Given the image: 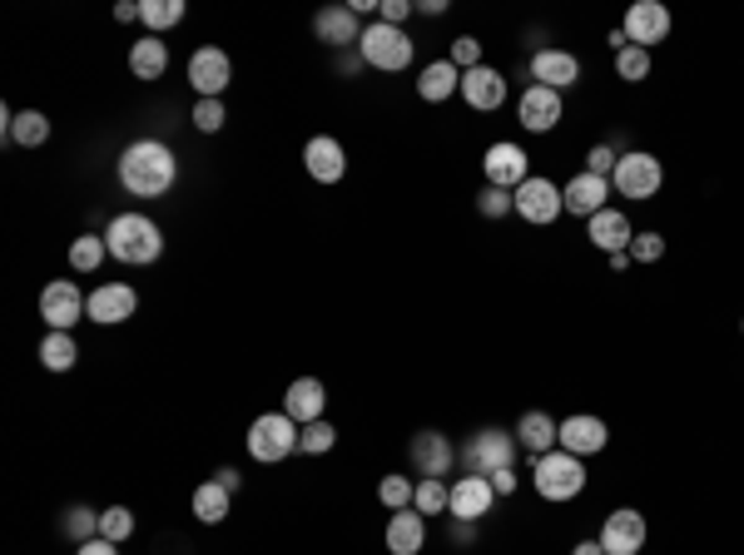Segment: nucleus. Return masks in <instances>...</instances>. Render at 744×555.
<instances>
[{"mask_svg": "<svg viewBox=\"0 0 744 555\" xmlns=\"http://www.w3.org/2000/svg\"><path fill=\"white\" fill-rule=\"evenodd\" d=\"M615 188H611V178H595V174H575L571 184L561 188V198H565V214H575V218H595L605 208V198H611Z\"/></svg>", "mask_w": 744, "mask_h": 555, "instance_id": "obj_22", "label": "nucleus"}, {"mask_svg": "<svg viewBox=\"0 0 744 555\" xmlns=\"http://www.w3.org/2000/svg\"><path fill=\"white\" fill-rule=\"evenodd\" d=\"M115 20H119V25H129V20H139V6H134V0H119V6H115Z\"/></svg>", "mask_w": 744, "mask_h": 555, "instance_id": "obj_49", "label": "nucleus"}, {"mask_svg": "<svg viewBox=\"0 0 744 555\" xmlns=\"http://www.w3.org/2000/svg\"><path fill=\"white\" fill-rule=\"evenodd\" d=\"M496 491H492V476H462V481L452 486V501H446V515H456V521H482L486 511H492Z\"/></svg>", "mask_w": 744, "mask_h": 555, "instance_id": "obj_18", "label": "nucleus"}, {"mask_svg": "<svg viewBox=\"0 0 744 555\" xmlns=\"http://www.w3.org/2000/svg\"><path fill=\"white\" fill-rule=\"evenodd\" d=\"M313 30H317V40H323V45H333V50L363 40V25H357V10L353 6H323L313 15Z\"/></svg>", "mask_w": 744, "mask_h": 555, "instance_id": "obj_25", "label": "nucleus"}, {"mask_svg": "<svg viewBox=\"0 0 744 555\" xmlns=\"http://www.w3.org/2000/svg\"><path fill=\"white\" fill-rule=\"evenodd\" d=\"M407 15H412V6H407V0H382V6H377V20H382V25H397V30H402Z\"/></svg>", "mask_w": 744, "mask_h": 555, "instance_id": "obj_46", "label": "nucleus"}, {"mask_svg": "<svg viewBox=\"0 0 744 555\" xmlns=\"http://www.w3.org/2000/svg\"><path fill=\"white\" fill-rule=\"evenodd\" d=\"M486 168V184L492 188H506V194H516V188L531 178V164H526V149L521 144H492L482 159Z\"/></svg>", "mask_w": 744, "mask_h": 555, "instance_id": "obj_14", "label": "nucleus"}, {"mask_svg": "<svg viewBox=\"0 0 744 555\" xmlns=\"http://www.w3.org/2000/svg\"><path fill=\"white\" fill-rule=\"evenodd\" d=\"M407 456H412L417 476H436V481H442L456 461V446H452V436H442V432H417L412 446H407Z\"/></svg>", "mask_w": 744, "mask_h": 555, "instance_id": "obj_16", "label": "nucleus"}, {"mask_svg": "<svg viewBox=\"0 0 744 555\" xmlns=\"http://www.w3.org/2000/svg\"><path fill=\"white\" fill-rule=\"evenodd\" d=\"M129 69H134V79H159L169 69V45L154 35L134 40V50H129Z\"/></svg>", "mask_w": 744, "mask_h": 555, "instance_id": "obj_29", "label": "nucleus"}, {"mask_svg": "<svg viewBox=\"0 0 744 555\" xmlns=\"http://www.w3.org/2000/svg\"><path fill=\"white\" fill-rule=\"evenodd\" d=\"M323 406H327V392H323V382H317V377H298V382L283 392V412L293 416L298 426L323 422Z\"/></svg>", "mask_w": 744, "mask_h": 555, "instance_id": "obj_26", "label": "nucleus"}, {"mask_svg": "<svg viewBox=\"0 0 744 555\" xmlns=\"http://www.w3.org/2000/svg\"><path fill=\"white\" fill-rule=\"evenodd\" d=\"M228 79H234V59H228V50L198 45L194 55H188V85L198 89V99H218L228 89Z\"/></svg>", "mask_w": 744, "mask_h": 555, "instance_id": "obj_9", "label": "nucleus"}, {"mask_svg": "<svg viewBox=\"0 0 744 555\" xmlns=\"http://www.w3.org/2000/svg\"><path fill=\"white\" fill-rule=\"evenodd\" d=\"M585 238H591L595 248H605V253H630L635 228L621 208H601L595 218H585Z\"/></svg>", "mask_w": 744, "mask_h": 555, "instance_id": "obj_23", "label": "nucleus"}, {"mask_svg": "<svg viewBox=\"0 0 744 555\" xmlns=\"http://www.w3.org/2000/svg\"><path fill=\"white\" fill-rule=\"evenodd\" d=\"M670 10L660 6V0H635L630 10H625V40L630 45H640V50H650V45H660V40H670Z\"/></svg>", "mask_w": 744, "mask_h": 555, "instance_id": "obj_11", "label": "nucleus"}, {"mask_svg": "<svg viewBox=\"0 0 744 555\" xmlns=\"http://www.w3.org/2000/svg\"><path fill=\"white\" fill-rule=\"evenodd\" d=\"M174 174H179V164H174V154H169V144H159V139H134V144L119 154V184L134 198L169 194Z\"/></svg>", "mask_w": 744, "mask_h": 555, "instance_id": "obj_1", "label": "nucleus"}, {"mask_svg": "<svg viewBox=\"0 0 744 555\" xmlns=\"http://www.w3.org/2000/svg\"><path fill=\"white\" fill-rule=\"evenodd\" d=\"M456 89H462V69H456L452 59H432V65L417 75V95H422L427 105H442V99H452Z\"/></svg>", "mask_w": 744, "mask_h": 555, "instance_id": "obj_28", "label": "nucleus"}, {"mask_svg": "<svg viewBox=\"0 0 744 555\" xmlns=\"http://www.w3.org/2000/svg\"><path fill=\"white\" fill-rule=\"evenodd\" d=\"M224 99H198L194 105V129H204V134H218L224 129Z\"/></svg>", "mask_w": 744, "mask_h": 555, "instance_id": "obj_42", "label": "nucleus"}, {"mask_svg": "<svg viewBox=\"0 0 744 555\" xmlns=\"http://www.w3.org/2000/svg\"><path fill=\"white\" fill-rule=\"evenodd\" d=\"M506 208H516V198L506 194V188H492V184H486L482 198H476V214H482V218H502Z\"/></svg>", "mask_w": 744, "mask_h": 555, "instance_id": "obj_44", "label": "nucleus"}, {"mask_svg": "<svg viewBox=\"0 0 744 555\" xmlns=\"http://www.w3.org/2000/svg\"><path fill=\"white\" fill-rule=\"evenodd\" d=\"M472 535H476V531H472V521H456V525H452V541H456V545L472 541Z\"/></svg>", "mask_w": 744, "mask_h": 555, "instance_id": "obj_51", "label": "nucleus"}, {"mask_svg": "<svg viewBox=\"0 0 744 555\" xmlns=\"http://www.w3.org/2000/svg\"><path fill=\"white\" fill-rule=\"evenodd\" d=\"M6 139H15L20 149H35V144H45V139H50V119L40 115V109H25V115H15V119H10Z\"/></svg>", "mask_w": 744, "mask_h": 555, "instance_id": "obj_32", "label": "nucleus"}, {"mask_svg": "<svg viewBox=\"0 0 744 555\" xmlns=\"http://www.w3.org/2000/svg\"><path fill=\"white\" fill-rule=\"evenodd\" d=\"M561 89H546V85H526L521 99H516V119H521V129H531V134H546V129L561 124Z\"/></svg>", "mask_w": 744, "mask_h": 555, "instance_id": "obj_13", "label": "nucleus"}, {"mask_svg": "<svg viewBox=\"0 0 744 555\" xmlns=\"http://www.w3.org/2000/svg\"><path fill=\"white\" fill-rule=\"evenodd\" d=\"M40 362L50 367V372H69V367L79 362V347L69 333H45L40 337Z\"/></svg>", "mask_w": 744, "mask_h": 555, "instance_id": "obj_30", "label": "nucleus"}, {"mask_svg": "<svg viewBox=\"0 0 744 555\" xmlns=\"http://www.w3.org/2000/svg\"><path fill=\"white\" fill-rule=\"evenodd\" d=\"M571 555H605V551H601V541H581Z\"/></svg>", "mask_w": 744, "mask_h": 555, "instance_id": "obj_53", "label": "nucleus"}, {"mask_svg": "<svg viewBox=\"0 0 744 555\" xmlns=\"http://www.w3.org/2000/svg\"><path fill=\"white\" fill-rule=\"evenodd\" d=\"M303 164H308V174L317 178V184H337V178L347 174V154H343V144H337L333 134H313L303 144Z\"/></svg>", "mask_w": 744, "mask_h": 555, "instance_id": "obj_21", "label": "nucleus"}, {"mask_svg": "<svg viewBox=\"0 0 744 555\" xmlns=\"http://www.w3.org/2000/svg\"><path fill=\"white\" fill-rule=\"evenodd\" d=\"M615 75H621L625 85H640V79L650 75V50H640V45H625L621 55H615Z\"/></svg>", "mask_w": 744, "mask_h": 555, "instance_id": "obj_36", "label": "nucleus"}, {"mask_svg": "<svg viewBox=\"0 0 744 555\" xmlns=\"http://www.w3.org/2000/svg\"><path fill=\"white\" fill-rule=\"evenodd\" d=\"M740 333H744V323H740Z\"/></svg>", "mask_w": 744, "mask_h": 555, "instance_id": "obj_55", "label": "nucleus"}, {"mask_svg": "<svg viewBox=\"0 0 744 555\" xmlns=\"http://www.w3.org/2000/svg\"><path fill=\"white\" fill-rule=\"evenodd\" d=\"M645 535H650L645 515L635 511V505H621V511L605 515V525H601V535H595V541H601L605 555H640Z\"/></svg>", "mask_w": 744, "mask_h": 555, "instance_id": "obj_10", "label": "nucleus"}, {"mask_svg": "<svg viewBox=\"0 0 744 555\" xmlns=\"http://www.w3.org/2000/svg\"><path fill=\"white\" fill-rule=\"evenodd\" d=\"M99 535H105V541H129V535H134V515L125 511V505H109V511H99Z\"/></svg>", "mask_w": 744, "mask_h": 555, "instance_id": "obj_39", "label": "nucleus"}, {"mask_svg": "<svg viewBox=\"0 0 744 555\" xmlns=\"http://www.w3.org/2000/svg\"><path fill=\"white\" fill-rule=\"evenodd\" d=\"M446 59H452L462 75H466V69H476V65H482V40H476V35H456L452 40V55H446Z\"/></svg>", "mask_w": 744, "mask_h": 555, "instance_id": "obj_41", "label": "nucleus"}, {"mask_svg": "<svg viewBox=\"0 0 744 555\" xmlns=\"http://www.w3.org/2000/svg\"><path fill=\"white\" fill-rule=\"evenodd\" d=\"M298 432H303V426H298L288 412L254 416V426H248V456H254V461H263V466L283 461V456L298 451Z\"/></svg>", "mask_w": 744, "mask_h": 555, "instance_id": "obj_5", "label": "nucleus"}, {"mask_svg": "<svg viewBox=\"0 0 744 555\" xmlns=\"http://www.w3.org/2000/svg\"><path fill=\"white\" fill-rule=\"evenodd\" d=\"M228 496H234V491H228V486H218V481H204V486H198V491H194V515H198V521H204V525H218V521H224V515H228Z\"/></svg>", "mask_w": 744, "mask_h": 555, "instance_id": "obj_31", "label": "nucleus"}, {"mask_svg": "<svg viewBox=\"0 0 744 555\" xmlns=\"http://www.w3.org/2000/svg\"><path fill=\"white\" fill-rule=\"evenodd\" d=\"M139 20L149 25V35H154V30H169L184 20V0H139Z\"/></svg>", "mask_w": 744, "mask_h": 555, "instance_id": "obj_35", "label": "nucleus"}, {"mask_svg": "<svg viewBox=\"0 0 744 555\" xmlns=\"http://www.w3.org/2000/svg\"><path fill=\"white\" fill-rule=\"evenodd\" d=\"M615 164H621V154H615L611 144H595V149H591V159H585V174L611 178V174H615Z\"/></svg>", "mask_w": 744, "mask_h": 555, "instance_id": "obj_45", "label": "nucleus"}, {"mask_svg": "<svg viewBox=\"0 0 744 555\" xmlns=\"http://www.w3.org/2000/svg\"><path fill=\"white\" fill-rule=\"evenodd\" d=\"M357 55L367 59L373 69H407L412 65V55H417V45H412V35L407 30H397V25H382V20H373V25H363V40H357Z\"/></svg>", "mask_w": 744, "mask_h": 555, "instance_id": "obj_6", "label": "nucleus"}, {"mask_svg": "<svg viewBox=\"0 0 744 555\" xmlns=\"http://www.w3.org/2000/svg\"><path fill=\"white\" fill-rule=\"evenodd\" d=\"M531 79L536 85H546V89H565V85L581 79V59H575L571 50L546 45V50H536L531 55Z\"/></svg>", "mask_w": 744, "mask_h": 555, "instance_id": "obj_20", "label": "nucleus"}, {"mask_svg": "<svg viewBox=\"0 0 744 555\" xmlns=\"http://www.w3.org/2000/svg\"><path fill=\"white\" fill-rule=\"evenodd\" d=\"M605 442H611V432H605V422L601 416H585V412H575V416H565L561 422V451H571V456H595V451H605Z\"/></svg>", "mask_w": 744, "mask_h": 555, "instance_id": "obj_19", "label": "nucleus"}, {"mask_svg": "<svg viewBox=\"0 0 744 555\" xmlns=\"http://www.w3.org/2000/svg\"><path fill=\"white\" fill-rule=\"evenodd\" d=\"M40 317L50 323V333H69V327L85 317V297H79V287L69 283V278L45 283V293H40Z\"/></svg>", "mask_w": 744, "mask_h": 555, "instance_id": "obj_12", "label": "nucleus"}, {"mask_svg": "<svg viewBox=\"0 0 744 555\" xmlns=\"http://www.w3.org/2000/svg\"><path fill=\"white\" fill-rule=\"evenodd\" d=\"M75 555H119V551H115V541H105V535H95V541H85Z\"/></svg>", "mask_w": 744, "mask_h": 555, "instance_id": "obj_47", "label": "nucleus"}, {"mask_svg": "<svg viewBox=\"0 0 744 555\" xmlns=\"http://www.w3.org/2000/svg\"><path fill=\"white\" fill-rule=\"evenodd\" d=\"M417 496V486L407 481V476H382V486H377V501L387 505V511H407Z\"/></svg>", "mask_w": 744, "mask_h": 555, "instance_id": "obj_37", "label": "nucleus"}, {"mask_svg": "<svg viewBox=\"0 0 744 555\" xmlns=\"http://www.w3.org/2000/svg\"><path fill=\"white\" fill-rule=\"evenodd\" d=\"M516 432L506 436L502 426H482L476 436H466V446H462V466H466V476H496V471H511L516 466Z\"/></svg>", "mask_w": 744, "mask_h": 555, "instance_id": "obj_4", "label": "nucleus"}, {"mask_svg": "<svg viewBox=\"0 0 744 555\" xmlns=\"http://www.w3.org/2000/svg\"><path fill=\"white\" fill-rule=\"evenodd\" d=\"M446 501H452V486H446V481H436V476H422V481H417L412 511H422V515H442V511H446Z\"/></svg>", "mask_w": 744, "mask_h": 555, "instance_id": "obj_34", "label": "nucleus"}, {"mask_svg": "<svg viewBox=\"0 0 744 555\" xmlns=\"http://www.w3.org/2000/svg\"><path fill=\"white\" fill-rule=\"evenodd\" d=\"M665 258V238L660 233H635L630 238V263H660Z\"/></svg>", "mask_w": 744, "mask_h": 555, "instance_id": "obj_43", "label": "nucleus"}, {"mask_svg": "<svg viewBox=\"0 0 744 555\" xmlns=\"http://www.w3.org/2000/svg\"><path fill=\"white\" fill-rule=\"evenodd\" d=\"M333 442H337L333 422H308L303 432H298V451H308V456H323V451H333Z\"/></svg>", "mask_w": 744, "mask_h": 555, "instance_id": "obj_38", "label": "nucleus"}, {"mask_svg": "<svg viewBox=\"0 0 744 555\" xmlns=\"http://www.w3.org/2000/svg\"><path fill=\"white\" fill-rule=\"evenodd\" d=\"M134 287H125V283H105V287H95V293L85 297V317L89 323H99V327H115V323H129L134 317Z\"/></svg>", "mask_w": 744, "mask_h": 555, "instance_id": "obj_15", "label": "nucleus"}, {"mask_svg": "<svg viewBox=\"0 0 744 555\" xmlns=\"http://www.w3.org/2000/svg\"><path fill=\"white\" fill-rule=\"evenodd\" d=\"M665 184V164L655 154H645V149H630V154H621V164H615L611 174V188L621 198H635V204H645V198H655Z\"/></svg>", "mask_w": 744, "mask_h": 555, "instance_id": "obj_7", "label": "nucleus"}, {"mask_svg": "<svg viewBox=\"0 0 744 555\" xmlns=\"http://www.w3.org/2000/svg\"><path fill=\"white\" fill-rule=\"evenodd\" d=\"M516 214L526 218V224H536V228H546V224H556V218L565 214V198H561V188L551 184V178H541V174H531L521 188H516Z\"/></svg>", "mask_w": 744, "mask_h": 555, "instance_id": "obj_8", "label": "nucleus"}, {"mask_svg": "<svg viewBox=\"0 0 744 555\" xmlns=\"http://www.w3.org/2000/svg\"><path fill=\"white\" fill-rule=\"evenodd\" d=\"M456 95H462L472 109L492 115V109L506 105V75L502 69H492V65H476V69H466L462 75V89H456Z\"/></svg>", "mask_w": 744, "mask_h": 555, "instance_id": "obj_17", "label": "nucleus"}, {"mask_svg": "<svg viewBox=\"0 0 744 555\" xmlns=\"http://www.w3.org/2000/svg\"><path fill=\"white\" fill-rule=\"evenodd\" d=\"M427 545V515L422 511H392L387 515V555H417Z\"/></svg>", "mask_w": 744, "mask_h": 555, "instance_id": "obj_24", "label": "nucleus"}, {"mask_svg": "<svg viewBox=\"0 0 744 555\" xmlns=\"http://www.w3.org/2000/svg\"><path fill=\"white\" fill-rule=\"evenodd\" d=\"M357 65H367V59L363 55H343V59H337V69H343V75H353Z\"/></svg>", "mask_w": 744, "mask_h": 555, "instance_id": "obj_52", "label": "nucleus"}, {"mask_svg": "<svg viewBox=\"0 0 744 555\" xmlns=\"http://www.w3.org/2000/svg\"><path fill=\"white\" fill-rule=\"evenodd\" d=\"M492 491H496V496H511V491H516V476H511V471H496V476H492Z\"/></svg>", "mask_w": 744, "mask_h": 555, "instance_id": "obj_48", "label": "nucleus"}, {"mask_svg": "<svg viewBox=\"0 0 744 555\" xmlns=\"http://www.w3.org/2000/svg\"><path fill=\"white\" fill-rule=\"evenodd\" d=\"M516 442H521L531 456H546V451L561 446V422L546 416V412H526L521 422H516Z\"/></svg>", "mask_w": 744, "mask_h": 555, "instance_id": "obj_27", "label": "nucleus"}, {"mask_svg": "<svg viewBox=\"0 0 744 555\" xmlns=\"http://www.w3.org/2000/svg\"><path fill=\"white\" fill-rule=\"evenodd\" d=\"M109 258H119V263H154L159 253H164V233H159V224L149 214H119L109 218Z\"/></svg>", "mask_w": 744, "mask_h": 555, "instance_id": "obj_2", "label": "nucleus"}, {"mask_svg": "<svg viewBox=\"0 0 744 555\" xmlns=\"http://www.w3.org/2000/svg\"><path fill=\"white\" fill-rule=\"evenodd\" d=\"M531 476H536V496L541 501H575V496L585 491V461L581 456H571V451H546V456H536V466H531Z\"/></svg>", "mask_w": 744, "mask_h": 555, "instance_id": "obj_3", "label": "nucleus"}, {"mask_svg": "<svg viewBox=\"0 0 744 555\" xmlns=\"http://www.w3.org/2000/svg\"><path fill=\"white\" fill-rule=\"evenodd\" d=\"M214 481H218V486H228V491H238V471H234V466H224V471H214Z\"/></svg>", "mask_w": 744, "mask_h": 555, "instance_id": "obj_50", "label": "nucleus"}, {"mask_svg": "<svg viewBox=\"0 0 744 555\" xmlns=\"http://www.w3.org/2000/svg\"><path fill=\"white\" fill-rule=\"evenodd\" d=\"M417 10H422V15H442V10H446V0H422Z\"/></svg>", "mask_w": 744, "mask_h": 555, "instance_id": "obj_54", "label": "nucleus"}, {"mask_svg": "<svg viewBox=\"0 0 744 555\" xmlns=\"http://www.w3.org/2000/svg\"><path fill=\"white\" fill-rule=\"evenodd\" d=\"M65 535H69V541H79V545L95 541V535H99V515L85 511V505H69V511H65Z\"/></svg>", "mask_w": 744, "mask_h": 555, "instance_id": "obj_40", "label": "nucleus"}, {"mask_svg": "<svg viewBox=\"0 0 744 555\" xmlns=\"http://www.w3.org/2000/svg\"><path fill=\"white\" fill-rule=\"evenodd\" d=\"M105 253H109L105 233H79L75 243H69V268H75V273H95V268L105 263Z\"/></svg>", "mask_w": 744, "mask_h": 555, "instance_id": "obj_33", "label": "nucleus"}]
</instances>
